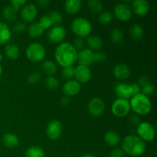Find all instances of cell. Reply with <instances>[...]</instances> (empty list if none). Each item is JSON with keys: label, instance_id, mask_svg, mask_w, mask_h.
<instances>
[{"label": "cell", "instance_id": "obj_5", "mask_svg": "<svg viewBox=\"0 0 157 157\" xmlns=\"http://www.w3.org/2000/svg\"><path fill=\"white\" fill-rule=\"evenodd\" d=\"M45 48L39 42H33L26 48V56L32 62H39L45 57Z\"/></svg>", "mask_w": 157, "mask_h": 157}, {"label": "cell", "instance_id": "obj_34", "mask_svg": "<svg viewBox=\"0 0 157 157\" xmlns=\"http://www.w3.org/2000/svg\"><path fill=\"white\" fill-rule=\"evenodd\" d=\"M98 19H99V21L101 24L107 25L112 21V19H113V15H112V14L110 12L105 11V12H103L100 14Z\"/></svg>", "mask_w": 157, "mask_h": 157}, {"label": "cell", "instance_id": "obj_36", "mask_svg": "<svg viewBox=\"0 0 157 157\" xmlns=\"http://www.w3.org/2000/svg\"><path fill=\"white\" fill-rule=\"evenodd\" d=\"M41 79V73L38 71H33L30 74L29 76V81L31 84H37L39 82Z\"/></svg>", "mask_w": 157, "mask_h": 157}, {"label": "cell", "instance_id": "obj_22", "mask_svg": "<svg viewBox=\"0 0 157 157\" xmlns=\"http://www.w3.org/2000/svg\"><path fill=\"white\" fill-rule=\"evenodd\" d=\"M3 144L8 148H15L18 145V138L14 133H6L3 136Z\"/></svg>", "mask_w": 157, "mask_h": 157}, {"label": "cell", "instance_id": "obj_35", "mask_svg": "<svg viewBox=\"0 0 157 157\" xmlns=\"http://www.w3.org/2000/svg\"><path fill=\"white\" fill-rule=\"evenodd\" d=\"M61 75L64 79H70L75 75V67L73 66L64 67L61 71Z\"/></svg>", "mask_w": 157, "mask_h": 157}, {"label": "cell", "instance_id": "obj_29", "mask_svg": "<svg viewBox=\"0 0 157 157\" xmlns=\"http://www.w3.org/2000/svg\"><path fill=\"white\" fill-rule=\"evenodd\" d=\"M5 19L9 21H14L17 17V11L12 6H6L2 12Z\"/></svg>", "mask_w": 157, "mask_h": 157}, {"label": "cell", "instance_id": "obj_27", "mask_svg": "<svg viewBox=\"0 0 157 157\" xmlns=\"http://www.w3.org/2000/svg\"><path fill=\"white\" fill-rule=\"evenodd\" d=\"M41 67H42V70L44 73L51 75V76L57 71V65L55 62L50 61V60L44 61L41 64Z\"/></svg>", "mask_w": 157, "mask_h": 157}, {"label": "cell", "instance_id": "obj_37", "mask_svg": "<svg viewBox=\"0 0 157 157\" xmlns=\"http://www.w3.org/2000/svg\"><path fill=\"white\" fill-rule=\"evenodd\" d=\"M39 23L41 25V27L44 29H47L48 28H50L52 25V21H51L50 18H49L48 15H44V16L41 17L39 20Z\"/></svg>", "mask_w": 157, "mask_h": 157}, {"label": "cell", "instance_id": "obj_23", "mask_svg": "<svg viewBox=\"0 0 157 157\" xmlns=\"http://www.w3.org/2000/svg\"><path fill=\"white\" fill-rule=\"evenodd\" d=\"M87 44L90 50H100L103 46V41L99 36H90L87 39Z\"/></svg>", "mask_w": 157, "mask_h": 157}, {"label": "cell", "instance_id": "obj_46", "mask_svg": "<svg viewBox=\"0 0 157 157\" xmlns=\"http://www.w3.org/2000/svg\"><path fill=\"white\" fill-rule=\"evenodd\" d=\"M130 122L132 124H134V125H139L140 124V119L139 116L137 115H132L130 117Z\"/></svg>", "mask_w": 157, "mask_h": 157}, {"label": "cell", "instance_id": "obj_1", "mask_svg": "<svg viewBox=\"0 0 157 157\" xmlns=\"http://www.w3.org/2000/svg\"><path fill=\"white\" fill-rule=\"evenodd\" d=\"M55 58L62 67L72 66L77 61L78 51L69 42L61 43L55 49Z\"/></svg>", "mask_w": 157, "mask_h": 157}, {"label": "cell", "instance_id": "obj_11", "mask_svg": "<svg viewBox=\"0 0 157 157\" xmlns=\"http://www.w3.org/2000/svg\"><path fill=\"white\" fill-rule=\"evenodd\" d=\"M47 136L51 140H58L62 133V125L58 121H52L46 128Z\"/></svg>", "mask_w": 157, "mask_h": 157}, {"label": "cell", "instance_id": "obj_13", "mask_svg": "<svg viewBox=\"0 0 157 157\" xmlns=\"http://www.w3.org/2000/svg\"><path fill=\"white\" fill-rule=\"evenodd\" d=\"M94 53L93 52V51L89 48H84L80 51L79 53L78 54L77 61L79 63V65L88 67L89 65H91L94 62Z\"/></svg>", "mask_w": 157, "mask_h": 157}, {"label": "cell", "instance_id": "obj_2", "mask_svg": "<svg viewBox=\"0 0 157 157\" xmlns=\"http://www.w3.org/2000/svg\"><path fill=\"white\" fill-rule=\"evenodd\" d=\"M122 150L124 153L132 156H139L146 151V144L140 138L134 135H129L124 138L122 144Z\"/></svg>", "mask_w": 157, "mask_h": 157}, {"label": "cell", "instance_id": "obj_9", "mask_svg": "<svg viewBox=\"0 0 157 157\" xmlns=\"http://www.w3.org/2000/svg\"><path fill=\"white\" fill-rule=\"evenodd\" d=\"M105 104L100 98H94L89 102L87 106L88 112L94 117H99L104 113Z\"/></svg>", "mask_w": 157, "mask_h": 157}, {"label": "cell", "instance_id": "obj_19", "mask_svg": "<svg viewBox=\"0 0 157 157\" xmlns=\"http://www.w3.org/2000/svg\"><path fill=\"white\" fill-rule=\"evenodd\" d=\"M81 5L82 2L80 0H67L64 2V9L68 14L75 15L79 12Z\"/></svg>", "mask_w": 157, "mask_h": 157}, {"label": "cell", "instance_id": "obj_24", "mask_svg": "<svg viewBox=\"0 0 157 157\" xmlns=\"http://www.w3.org/2000/svg\"><path fill=\"white\" fill-rule=\"evenodd\" d=\"M44 29L41 26L38 22H34L29 27V35L32 38H38L43 35Z\"/></svg>", "mask_w": 157, "mask_h": 157}, {"label": "cell", "instance_id": "obj_39", "mask_svg": "<svg viewBox=\"0 0 157 157\" xmlns=\"http://www.w3.org/2000/svg\"><path fill=\"white\" fill-rule=\"evenodd\" d=\"M26 29H27V25L25 23L21 22V21L16 22L13 25V30L18 33H21V32H25Z\"/></svg>", "mask_w": 157, "mask_h": 157}, {"label": "cell", "instance_id": "obj_6", "mask_svg": "<svg viewBox=\"0 0 157 157\" xmlns=\"http://www.w3.org/2000/svg\"><path fill=\"white\" fill-rule=\"evenodd\" d=\"M138 137L143 141L150 142L155 138L156 130L153 126L148 122H143L138 125L137 127Z\"/></svg>", "mask_w": 157, "mask_h": 157}, {"label": "cell", "instance_id": "obj_41", "mask_svg": "<svg viewBox=\"0 0 157 157\" xmlns=\"http://www.w3.org/2000/svg\"><path fill=\"white\" fill-rule=\"evenodd\" d=\"M26 3H27V2L25 0H12V1H11L12 6L16 11L20 9V8L22 7V6H24Z\"/></svg>", "mask_w": 157, "mask_h": 157}, {"label": "cell", "instance_id": "obj_47", "mask_svg": "<svg viewBox=\"0 0 157 157\" xmlns=\"http://www.w3.org/2000/svg\"><path fill=\"white\" fill-rule=\"evenodd\" d=\"M60 103L62 106L64 107H66V106H68L71 103V99L69 97L67 96H64L63 98H61V101H60Z\"/></svg>", "mask_w": 157, "mask_h": 157}, {"label": "cell", "instance_id": "obj_17", "mask_svg": "<svg viewBox=\"0 0 157 157\" xmlns=\"http://www.w3.org/2000/svg\"><path fill=\"white\" fill-rule=\"evenodd\" d=\"M115 92L120 99L127 100L132 96L131 87L127 83H118L115 86Z\"/></svg>", "mask_w": 157, "mask_h": 157}, {"label": "cell", "instance_id": "obj_45", "mask_svg": "<svg viewBox=\"0 0 157 157\" xmlns=\"http://www.w3.org/2000/svg\"><path fill=\"white\" fill-rule=\"evenodd\" d=\"M130 87H131V91H132V94L134 96V95L138 94L140 93L141 88L138 84H130Z\"/></svg>", "mask_w": 157, "mask_h": 157}, {"label": "cell", "instance_id": "obj_33", "mask_svg": "<svg viewBox=\"0 0 157 157\" xmlns=\"http://www.w3.org/2000/svg\"><path fill=\"white\" fill-rule=\"evenodd\" d=\"M48 16L52 21V25H59V24H61L62 21V15L58 11H52L49 13Z\"/></svg>", "mask_w": 157, "mask_h": 157}, {"label": "cell", "instance_id": "obj_7", "mask_svg": "<svg viewBox=\"0 0 157 157\" xmlns=\"http://www.w3.org/2000/svg\"><path fill=\"white\" fill-rule=\"evenodd\" d=\"M130 110V102L127 100L117 99L113 101L111 107V111L114 116L117 117H124L127 116Z\"/></svg>", "mask_w": 157, "mask_h": 157}, {"label": "cell", "instance_id": "obj_31", "mask_svg": "<svg viewBox=\"0 0 157 157\" xmlns=\"http://www.w3.org/2000/svg\"><path fill=\"white\" fill-rule=\"evenodd\" d=\"M110 38L113 43L120 44L122 42L123 39H124V33L121 29H118V28L113 29L110 32Z\"/></svg>", "mask_w": 157, "mask_h": 157}, {"label": "cell", "instance_id": "obj_51", "mask_svg": "<svg viewBox=\"0 0 157 157\" xmlns=\"http://www.w3.org/2000/svg\"><path fill=\"white\" fill-rule=\"evenodd\" d=\"M2 60V54L0 53V61H1Z\"/></svg>", "mask_w": 157, "mask_h": 157}, {"label": "cell", "instance_id": "obj_15", "mask_svg": "<svg viewBox=\"0 0 157 157\" xmlns=\"http://www.w3.org/2000/svg\"><path fill=\"white\" fill-rule=\"evenodd\" d=\"M62 90L66 96H75L81 90V84L75 80H70L64 83L62 87Z\"/></svg>", "mask_w": 157, "mask_h": 157}, {"label": "cell", "instance_id": "obj_44", "mask_svg": "<svg viewBox=\"0 0 157 157\" xmlns=\"http://www.w3.org/2000/svg\"><path fill=\"white\" fill-rule=\"evenodd\" d=\"M124 152L123 151L122 149L117 148L112 150L110 153L109 157H124Z\"/></svg>", "mask_w": 157, "mask_h": 157}, {"label": "cell", "instance_id": "obj_8", "mask_svg": "<svg viewBox=\"0 0 157 157\" xmlns=\"http://www.w3.org/2000/svg\"><path fill=\"white\" fill-rule=\"evenodd\" d=\"M117 18L121 21H128L132 16V10L130 6L124 2L118 3L113 9Z\"/></svg>", "mask_w": 157, "mask_h": 157}, {"label": "cell", "instance_id": "obj_4", "mask_svg": "<svg viewBox=\"0 0 157 157\" xmlns=\"http://www.w3.org/2000/svg\"><path fill=\"white\" fill-rule=\"evenodd\" d=\"M71 30L80 38H84L90 35L92 30V25L88 20L79 17L72 21Z\"/></svg>", "mask_w": 157, "mask_h": 157}, {"label": "cell", "instance_id": "obj_42", "mask_svg": "<svg viewBox=\"0 0 157 157\" xmlns=\"http://www.w3.org/2000/svg\"><path fill=\"white\" fill-rule=\"evenodd\" d=\"M75 45L74 46V48H75V49H76L77 51L79 50H82V49H84V40L83 39V38H78L75 39Z\"/></svg>", "mask_w": 157, "mask_h": 157}, {"label": "cell", "instance_id": "obj_26", "mask_svg": "<svg viewBox=\"0 0 157 157\" xmlns=\"http://www.w3.org/2000/svg\"><path fill=\"white\" fill-rule=\"evenodd\" d=\"M26 157H44V151L42 148L37 146H32L27 149L25 152Z\"/></svg>", "mask_w": 157, "mask_h": 157}, {"label": "cell", "instance_id": "obj_21", "mask_svg": "<svg viewBox=\"0 0 157 157\" xmlns=\"http://www.w3.org/2000/svg\"><path fill=\"white\" fill-rule=\"evenodd\" d=\"M104 140L110 147H117L121 142V136L117 132L108 131L104 136Z\"/></svg>", "mask_w": 157, "mask_h": 157}, {"label": "cell", "instance_id": "obj_20", "mask_svg": "<svg viewBox=\"0 0 157 157\" xmlns=\"http://www.w3.org/2000/svg\"><path fill=\"white\" fill-rule=\"evenodd\" d=\"M11 38V31L7 24L0 21V44L7 43Z\"/></svg>", "mask_w": 157, "mask_h": 157}, {"label": "cell", "instance_id": "obj_14", "mask_svg": "<svg viewBox=\"0 0 157 157\" xmlns=\"http://www.w3.org/2000/svg\"><path fill=\"white\" fill-rule=\"evenodd\" d=\"M78 82L86 83L90 79L91 77V71L90 68L87 66L78 65L75 67V75Z\"/></svg>", "mask_w": 157, "mask_h": 157}, {"label": "cell", "instance_id": "obj_25", "mask_svg": "<svg viewBox=\"0 0 157 157\" xmlns=\"http://www.w3.org/2000/svg\"><path fill=\"white\" fill-rule=\"evenodd\" d=\"M5 53L8 58L15 60L19 55V48L15 44H8L5 48Z\"/></svg>", "mask_w": 157, "mask_h": 157}, {"label": "cell", "instance_id": "obj_40", "mask_svg": "<svg viewBox=\"0 0 157 157\" xmlns=\"http://www.w3.org/2000/svg\"><path fill=\"white\" fill-rule=\"evenodd\" d=\"M107 59V56L103 52H98V53L94 54V61L98 63H103L106 61Z\"/></svg>", "mask_w": 157, "mask_h": 157}, {"label": "cell", "instance_id": "obj_16", "mask_svg": "<svg viewBox=\"0 0 157 157\" xmlns=\"http://www.w3.org/2000/svg\"><path fill=\"white\" fill-rule=\"evenodd\" d=\"M150 4L146 0H135L132 3V9L136 15L140 16L146 15L150 11Z\"/></svg>", "mask_w": 157, "mask_h": 157}, {"label": "cell", "instance_id": "obj_10", "mask_svg": "<svg viewBox=\"0 0 157 157\" xmlns=\"http://www.w3.org/2000/svg\"><path fill=\"white\" fill-rule=\"evenodd\" d=\"M66 31L62 25H55L50 29L48 34L49 41L53 43H60L64 41Z\"/></svg>", "mask_w": 157, "mask_h": 157}, {"label": "cell", "instance_id": "obj_43", "mask_svg": "<svg viewBox=\"0 0 157 157\" xmlns=\"http://www.w3.org/2000/svg\"><path fill=\"white\" fill-rule=\"evenodd\" d=\"M151 84V82H150V78H149L148 76L144 75V76H142L139 79V84H138V85H139L140 87H143L148 85V84Z\"/></svg>", "mask_w": 157, "mask_h": 157}, {"label": "cell", "instance_id": "obj_32", "mask_svg": "<svg viewBox=\"0 0 157 157\" xmlns=\"http://www.w3.org/2000/svg\"><path fill=\"white\" fill-rule=\"evenodd\" d=\"M45 85L51 90H56L59 86V81L54 76H49L45 79Z\"/></svg>", "mask_w": 157, "mask_h": 157}, {"label": "cell", "instance_id": "obj_12", "mask_svg": "<svg viewBox=\"0 0 157 157\" xmlns=\"http://www.w3.org/2000/svg\"><path fill=\"white\" fill-rule=\"evenodd\" d=\"M37 13H38V10H37L36 6L32 3H28L23 6L20 15H21V19L24 20L25 21L30 22L35 19Z\"/></svg>", "mask_w": 157, "mask_h": 157}, {"label": "cell", "instance_id": "obj_38", "mask_svg": "<svg viewBox=\"0 0 157 157\" xmlns=\"http://www.w3.org/2000/svg\"><path fill=\"white\" fill-rule=\"evenodd\" d=\"M155 90V86L153 84H150L148 85L145 86V87H143L141 88V90H142V94H143L146 95V96H148V95H152L154 94Z\"/></svg>", "mask_w": 157, "mask_h": 157}, {"label": "cell", "instance_id": "obj_28", "mask_svg": "<svg viewBox=\"0 0 157 157\" xmlns=\"http://www.w3.org/2000/svg\"><path fill=\"white\" fill-rule=\"evenodd\" d=\"M130 34L133 39L139 40L144 36V31L142 26L139 24H135L130 28Z\"/></svg>", "mask_w": 157, "mask_h": 157}, {"label": "cell", "instance_id": "obj_49", "mask_svg": "<svg viewBox=\"0 0 157 157\" xmlns=\"http://www.w3.org/2000/svg\"><path fill=\"white\" fill-rule=\"evenodd\" d=\"M81 157H94L93 156V155H91V154H89V153H87V154H84V155H83Z\"/></svg>", "mask_w": 157, "mask_h": 157}, {"label": "cell", "instance_id": "obj_48", "mask_svg": "<svg viewBox=\"0 0 157 157\" xmlns=\"http://www.w3.org/2000/svg\"><path fill=\"white\" fill-rule=\"evenodd\" d=\"M38 4L40 6H41V7H45V6H48L49 5V1H48V0H38Z\"/></svg>", "mask_w": 157, "mask_h": 157}, {"label": "cell", "instance_id": "obj_50", "mask_svg": "<svg viewBox=\"0 0 157 157\" xmlns=\"http://www.w3.org/2000/svg\"><path fill=\"white\" fill-rule=\"evenodd\" d=\"M2 65L0 64V76L2 75Z\"/></svg>", "mask_w": 157, "mask_h": 157}, {"label": "cell", "instance_id": "obj_18", "mask_svg": "<svg viewBox=\"0 0 157 157\" xmlns=\"http://www.w3.org/2000/svg\"><path fill=\"white\" fill-rule=\"evenodd\" d=\"M113 75L121 80L127 79L130 75V69L127 64H118L113 68Z\"/></svg>", "mask_w": 157, "mask_h": 157}, {"label": "cell", "instance_id": "obj_3", "mask_svg": "<svg viewBox=\"0 0 157 157\" xmlns=\"http://www.w3.org/2000/svg\"><path fill=\"white\" fill-rule=\"evenodd\" d=\"M130 109L138 115H146L151 110V101L148 97L140 93L134 95L130 102Z\"/></svg>", "mask_w": 157, "mask_h": 157}, {"label": "cell", "instance_id": "obj_30", "mask_svg": "<svg viewBox=\"0 0 157 157\" xmlns=\"http://www.w3.org/2000/svg\"><path fill=\"white\" fill-rule=\"evenodd\" d=\"M87 6L91 12L95 14L101 13L103 9V4L100 0H90L87 2Z\"/></svg>", "mask_w": 157, "mask_h": 157}]
</instances>
